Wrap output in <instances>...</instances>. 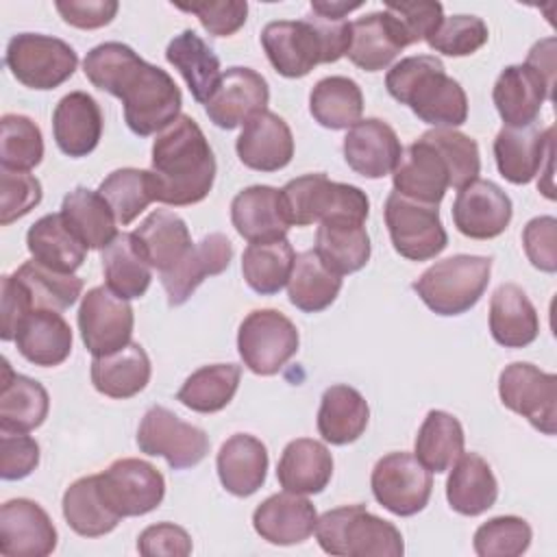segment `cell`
<instances>
[{
	"label": "cell",
	"mask_w": 557,
	"mask_h": 557,
	"mask_svg": "<svg viewBox=\"0 0 557 557\" xmlns=\"http://www.w3.org/2000/svg\"><path fill=\"white\" fill-rule=\"evenodd\" d=\"M242 379V366L237 363H213L191 372L181 385L176 400L198 413H215L224 409Z\"/></svg>",
	"instance_id": "obj_48"
},
{
	"label": "cell",
	"mask_w": 557,
	"mask_h": 557,
	"mask_svg": "<svg viewBox=\"0 0 557 557\" xmlns=\"http://www.w3.org/2000/svg\"><path fill=\"white\" fill-rule=\"evenodd\" d=\"M4 63L24 87L46 91L59 87L76 72L78 57L74 48L59 37L20 33L7 44Z\"/></svg>",
	"instance_id": "obj_8"
},
{
	"label": "cell",
	"mask_w": 557,
	"mask_h": 557,
	"mask_svg": "<svg viewBox=\"0 0 557 557\" xmlns=\"http://www.w3.org/2000/svg\"><path fill=\"white\" fill-rule=\"evenodd\" d=\"M394 191L426 205H440L450 187V172L442 152L422 135L413 141L392 172Z\"/></svg>",
	"instance_id": "obj_23"
},
{
	"label": "cell",
	"mask_w": 557,
	"mask_h": 557,
	"mask_svg": "<svg viewBox=\"0 0 557 557\" xmlns=\"http://www.w3.org/2000/svg\"><path fill=\"white\" fill-rule=\"evenodd\" d=\"M350 22L315 13L278 20L261 30V46L272 67L287 78L307 76L318 63H335L350 48Z\"/></svg>",
	"instance_id": "obj_3"
},
{
	"label": "cell",
	"mask_w": 557,
	"mask_h": 557,
	"mask_svg": "<svg viewBox=\"0 0 557 557\" xmlns=\"http://www.w3.org/2000/svg\"><path fill=\"white\" fill-rule=\"evenodd\" d=\"M39 466V444L26 433L0 431V476L20 481Z\"/></svg>",
	"instance_id": "obj_58"
},
{
	"label": "cell",
	"mask_w": 557,
	"mask_h": 557,
	"mask_svg": "<svg viewBox=\"0 0 557 557\" xmlns=\"http://www.w3.org/2000/svg\"><path fill=\"white\" fill-rule=\"evenodd\" d=\"M165 59L185 78L196 102H207L222 76L213 48L191 28L178 33L165 48Z\"/></svg>",
	"instance_id": "obj_39"
},
{
	"label": "cell",
	"mask_w": 557,
	"mask_h": 557,
	"mask_svg": "<svg viewBox=\"0 0 557 557\" xmlns=\"http://www.w3.org/2000/svg\"><path fill=\"white\" fill-rule=\"evenodd\" d=\"M154 200L172 207L207 198L215 181V157L202 128L189 115H178L152 141Z\"/></svg>",
	"instance_id": "obj_2"
},
{
	"label": "cell",
	"mask_w": 557,
	"mask_h": 557,
	"mask_svg": "<svg viewBox=\"0 0 557 557\" xmlns=\"http://www.w3.org/2000/svg\"><path fill=\"white\" fill-rule=\"evenodd\" d=\"M490 33L476 15H450L440 22L433 35L426 39L431 50L446 57H468L485 46Z\"/></svg>",
	"instance_id": "obj_54"
},
{
	"label": "cell",
	"mask_w": 557,
	"mask_h": 557,
	"mask_svg": "<svg viewBox=\"0 0 557 557\" xmlns=\"http://www.w3.org/2000/svg\"><path fill=\"white\" fill-rule=\"evenodd\" d=\"M533 531L518 516H496L474 531V553L479 557H518L531 546Z\"/></svg>",
	"instance_id": "obj_52"
},
{
	"label": "cell",
	"mask_w": 557,
	"mask_h": 557,
	"mask_svg": "<svg viewBox=\"0 0 557 557\" xmlns=\"http://www.w3.org/2000/svg\"><path fill=\"white\" fill-rule=\"evenodd\" d=\"M453 222L470 239L498 237L511 222V198L492 181L476 178L457 191Z\"/></svg>",
	"instance_id": "obj_17"
},
{
	"label": "cell",
	"mask_w": 557,
	"mask_h": 557,
	"mask_svg": "<svg viewBox=\"0 0 557 557\" xmlns=\"http://www.w3.org/2000/svg\"><path fill=\"white\" fill-rule=\"evenodd\" d=\"M339 289L342 276L329 270L315 250L296 255L287 281V296L296 309L305 313H318L333 305Z\"/></svg>",
	"instance_id": "obj_41"
},
{
	"label": "cell",
	"mask_w": 557,
	"mask_h": 557,
	"mask_svg": "<svg viewBox=\"0 0 557 557\" xmlns=\"http://www.w3.org/2000/svg\"><path fill=\"white\" fill-rule=\"evenodd\" d=\"M231 222L248 244L285 237L289 222L281 205V189L270 185L242 189L231 202Z\"/></svg>",
	"instance_id": "obj_27"
},
{
	"label": "cell",
	"mask_w": 557,
	"mask_h": 557,
	"mask_svg": "<svg viewBox=\"0 0 557 557\" xmlns=\"http://www.w3.org/2000/svg\"><path fill=\"white\" fill-rule=\"evenodd\" d=\"M446 481V500L461 516H481L498 498V483L490 463L476 453H463Z\"/></svg>",
	"instance_id": "obj_35"
},
{
	"label": "cell",
	"mask_w": 557,
	"mask_h": 557,
	"mask_svg": "<svg viewBox=\"0 0 557 557\" xmlns=\"http://www.w3.org/2000/svg\"><path fill=\"white\" fill-rule=\"evenodd\" d=\"M13 276L28 289L35 309L63 311L72 307L83 292V281L78 276L50 270L35 259L24 261Z\"/></svg>",
	"instance_id": "obj_50"
},
{
	"label": "cell",
	"mask_w": 557,
	"mask_h": 557,
	"mask_svg": "<svg viewBox=\"0 0 557 557\" xmlns=\"http://www.w3.org/2000/svg\"><path fill=\"white\" fill-rule=\"evenodd\" d=\"M233 259V244L222 233H209L198 244H194L185 257L161 272V285L168 294V305L178 307L191 298L196 287L207 278L222 274Z\"/></svg>",
	"instance_id": "obj_22"
},
{
	"label": "cell",
	"mask_w": 557,
	"mask_h": 557,
	"mask_svg": "<svg viewBox=\"0 0 557 557\" xmlns=\"http://www.w3.org/2000/svg\"><path fill=\"white\" fill-rule=\"evenodd\" d=\"M368 420L370 407L355 387L337 383L324 389L318 409V433L324 442L350 444L363 435Z\"/></svg>",
	"instance_id": "obj_36"
},
{
	"label": "cell",
	"mask_w": 557,
	"mask_h": 557,
	"mask_svg": "<svg viewBox=\"0 0 557 557\" xmlns=\"http://www.w3.org/2000/svg\"><path fill=\"white\" fill-rule=\"evenodd\" d=\"M20 355L41 368L63 363L72 352V329L54 309H33L20 324L15 339Z\"/></svg>",
	"instance_id": "obj_29"
},
{
	"label": "cell",
	"mask_w": 557,
	"mask_h": 557,
	"mask_svg": "<svg viewBox=\"0 0 557 557\" xmlns=\"http://www.w3.org/2000/svg\"><path fill=\"white\" fill-rule=\"evenodd\" d=\"M141 453L163 457L172 470L198 466L209 453V437L200 426L183 422L168 407H150L137 429Z\"/></svg>",
	"instance_id": "obj_11"
},
{
	"label": "cell",
	"mask_w": 557,
	"mask_h": 557,
	"mask_svg": "<svg viewBox=\"0 0 557 557\" xmlns=\"http://www.w3.org/2000/svg\"><path fill=\"white\" fill-rule=\"evenodd\" d=\"M557 220L540 215L527 222L522 231V246L533 268L553 274L557 270Z\"/></svg>",
	"instance_id": "obj_59"
},
{
	"label": "cell",
	"mask_w": 557,
	"mask_h": 557,
	"mask_svg": "<svg viewBox=\"0 0 557 557\" xmlns=\"http://www.w3.org/2000/svg\"><path fill=\"white\" fill-rule=\"evenodd\" d=\"M400 157L403 146L396 131L379 117L359 120L344 137V159L348 168L363 178L392 174Z\"/></svg>",
	"instance_id": "obj_21"
},
{
	"label": "cell",
	"mask_w": 557,
	"mask_h": 557,
	"mask_svg": "<svg viewBox=\"0 0 557 557\" xmlns=\"http://www.w3.org/2000/svg\"><path fill=\"white\" fill-rule=\"evenodd\" d=\"M294 259L296 252L287 237L248 244L242 255L244 281L252 292L261 296L278 294L289 281Z\"/></svg>",
	"instance_id": "obj_45"
},
{
	"label": "cell",
	"mask_w": 557,
	"mask_h": 557,
	"mask_svg": "<svg viewBox=\"0 0 557 557\" xmlns=\"http://www.w3.org/2000/svg\"><path fill=\"white\" fill-rule=\"evenodd\" d=\"M54 7L65 24L83 30L107 26L120 9L115 0H59Z\"/></svg>",
	"instance_id": "obj_62"
},
{
	"label": "cell",
	"mask_w": 557,
	"mask_h": 557,
	"mask_svg": "<svg viewBox=\"0 0 557 557\" xmlns=\"http://www.w3.org/2000/svg\"><path fill=\"white\" fill-rule=\"evenodd\" d=\"M67 228L89 250H104L117 235V220L107 200L87 187L72 189L59 211Z\"/></svg>",
	"instance_id": "obj_38"
},
{
	"label": "cell",
	"mask_w": 557,
	"mask_h": 557,
	"mask_svg": "<svg viewBox=\"0 0 557 557\" xmlns=\"http://www.w3.org/2000/svg\"><path fill=\"white\" fill-rule=\"evenodd\" d=\"M385 11L396 20L405 46L429 39L444 20V7L440 2H387Z\"/></svg>",
	"instance_id": "obj_56"
},
{
	"label": "cell",
	"mask_w": 557,
	"mask_h": 557,
	"mask_svg": "<svg viewBox=\"0 0 557 557\" xmlns=\"http://www.w3.org/2000/svg\"><path fill=\"white\" fill-rule=\"evenodd\" d=\"M385 87L394 100L435 128H455L468 120L463 87L446 74L444 63L433 54L400 59L387 72Z\"/></svg>",
	"instance_id": "obj_4"
},
{
	"label": "cell",
	"mask_w": 557,
	"mask_h": 557,
	"mask_svg": "<svg viewBox=\"0 0 557 557\" xmlns=\"http://www.w3.org/2000/svg\"><path fill=\"white\" fill-rule=\"evenodd\" d=\"M350 48L346 54L366 72L385 70L405 48L403 33L387 11H374L359 17L350 24Z\"/></svg>",
	"instance_id": "obj_33"
},
{
	"label": "cell",
	"mask_w": 557,
	"mask_h": 557,
	"mask_svg": "<svg viewBox=\"0 0 557 557\" xmlns=\"http://www.w3.org/2000/svg\"><path fill=\"white\" fill-rule=\"evenodd\" d=\"M61 507L70 529L83 537L107 535L120 522V516L113 513L100 496L98 474L76 479L65 490Z\"/></svg>",
	"instance_id": "obj_46"
},
{
	"label": "cell",
	"mask_w": 557,
	"mask_h": 557,
	"mask_svg": "<svg viewBox=\"0 0 557 557\" xmlns=\"http://www.w3.org/2000/svg\"><path fill=\"white\" fill-rule=\"evenodd\" d=\"M318 513L302 494L281 492L268 496L252 513V527L261 540L276 546L305 542L315 531Z\"/></svg>",
	"instance_id": "obj_25"
},
{
	"label": "cell",
	"mask_w": 557,
	"mask_h": 557,
	"mask_svg": "<svg viewBox=\"0 0 557 557\" xmlns=\"http://www.w3.org/2000/svg\"><path fill=\"white\" fill-rule=\"evenodd\" d=\"M137 550L144 557H187L191 553V537L174 522H157L139 533Z\"/></svg>",
	"instance_id": "obj_60"
},
{
	"label": "cell",
	"mask_w": 557,
	"mask_h": 557,
	"mask_svg": "<svg viewBox=\"0 0 557 557\" xmlns=\"http://www.w3.org/2000/svg\"><path fill=\"white\" fill-rule=\"evenodd\" d=\"M57 546V529L41 505L13 498L0 507V553L4 557H46Z\"/></svg>",
	"instance_id": "obj_18"
},
{
	"label": "cell",
	"mask_w": 557,
	"mask_h": 557,
	"mask_svg": "<svg viewBox=\"0 0 557 557\" xmlns=\"http://www.w3.org/2000/svg\"><path fill=\"white\" fill-rule=\"evenodd\" d=\"M361 2H320V0H313L311 2V13L315 15H322V17H329V20H344L350 11L359 9Z\"/></svg>",
	"instance_id": "obj_64"
},
{
	"label": "cell",
	"mask_w": 557,
	"mask_h": 557,
	"mask_svg": "<svg viewBox=\"0 0 557 557\" xmlns=\"http://www.w3.org/2000/svg\"><path fill=\"white\" fill-rule=\"evenodd\" d=\"M296 324L276 309L250 311L237 331V350L244 366L259 374H276L298 350Z\"/></svg>",
	"instance_id": "obj_9"
},
{
	"label": "cell",
	"mask_w": 557,
	"mask_h": 557,
	"mask_svg": "<svg viewBox=\"0 0 557 557\" xmlns=\"http://www.w3.org/2000/svg\"><path fill=\"white\" fill-rule=\"evenodd\" d=\"M383 213L392 246L400 257L409 261H429L446 248L448 235L442 226L437 205L418 202L392 191Z\"/></svg>",
	"instance_id": "obj_10"
},
{
	"label": "cell",
	"mask_w": 557,
	"mask_h": 557,
	"mask_svg": "<svg viewBox=\"0 0 557 557\" xmlns=\"http://www.w3.org/2000/svg\"><path fill=\"white\" fill-rule=\"evenodd\" d=\"M41 202L37 176L20 170L0 168V224L9 226Z\"/></svg>",
	"instance_id": "obj_55"
},
{
	"label": "cell",
	"mask_w": 557,
	"mask_h": 557,
	"mask_svg": "<svg viewBox=\"0 0 557 557\" xmlns=\"http://www.w3.org/2000/svg\"><path fill=\"white\" fill-rule=\"evenodd\" d=\"M235 150L246 168L276 172L294 157V135L281 115L265 109L244 124Z\"/></svg>",
	"instance_id": "obj_24"
},
{
	"label": "cell",
	"mask_w": 557,
	"mask_h": 557,
	"mask_svg": "<svg viewBox=\"0 0 557 557\" xmlns=\"http://www.w3.org/2000/svg\"><path fill=\"white\" fill-rule=\"evenodd\" d=\"M553 98V85L529 63L507 65L492 89L494 107L505 126L535 124L542 102Z\"/></svg>",
	"instance_id": "obj_20"
},
{
	"label": "cell",
	"mask_w": 557,
	"mask_h": 557,
	"mask_svg": "<svg viewBox=\"0 0 557 557\" xmlns=\"http://www.w3.org/2000/svg\"><path fill=\"white\" fill-rule=\"evenodd\" d=\"M98 194L111 207L117 224L126 226L154 200L152 172L137 168L113 170L100 183Z\"/></svg>",
	"instance_id": "obj_49"
},
{
	"label": "cell",
	"mask_w": 557,
	"mask_h": 557,
	"mask_svg": "<svg viewBox=\"0 0 557 557\" xmlns=\"http://www.w3.org/2000/svg\"><path fill=\"white\" fill-rule=\"evenodd\" d=\"M333 476V457L329 448L311 437L292 440L278 459L276 479L285 492L320 494Z\"/></svg>",
	"instance_id": "obj_32"
},
{
	"label": "cell",
	"mask_w": 557,
	"mask_h": 557,
	"mask_svg": "<svg viewBox=\"0 0 557 557\" xmlns=\"http://www.w3.org/2000/svg\"><path fill=\"white\" fill-rule=\"evenodd\" d=\"M463 426L442 409H431L416 435L413 455L429 472H446L463 455Z\"/></svg>",
	"instance_id": "obj_42"
},
{
	"label": "cell",
	"mask_w": 557,
	"mask_h": 557,
	"mask_svg": "<svg viewBox=\"0 0 557 557\" xmlns=\"http://www.w3.org/2000/svg\"><path fill=\"white\" fill-rule=\"evenodd\" d=\"M98 490L107 507L120 518L144 516L165 496L163 474L148 461L124 457L98 474Z\"/></svg>",
	"instance_id": "obj_13"
},
{
	"label": "cell",
	"mask_w": 557,
	"mask_h": 557,
	"mask_svg": "<svg viewBox=\"0 0 557 557\" xmlns=\"http://www.w3.org/2000/svg\"><path fill=\"white\" fill-rule=\"evenodd\" d=\"M0 313H2V329H0V337L4 342L15 339V333L22 324V320L35 309L28 289L13 276V274H4L0 281Z\"/></svg>",
	"instance_id": "obj_61"
},
{
	"label": "cell",
	"mask_w": 557,
	"mask_h": 557,
	"mask_svg": "<svg viewBox=\"0 0 557 557\" xmlns=\"http://www.w3.org/2000/svg\"><path fill=\"white\" fill-rule=\"evenodd\" d=\"M422 135L442 152L450 172V187L461 189L463 185L479 178L481 159L479 146L472 137L455 128H431Z\"/></svg>",
	"instance_id": "obj_53"
},
{
	"label": "cell",
	"mask_w": 557,
	"mask_h": 557,
	"mask_svg": "<svg viewBox=\"0 0 557 557\" xmlns=\"http://www.w3.org/2000/svg\"><path fill=\"white\" fill-rule=\"evenodd\" d=\"M490 333L505 348H524L537 339L540 318L520 285L503 283L492 294Z\"/></svg>",
	"instance_id": "obj_31"
},
{
	"label": "cell",
	"mask_w": 557,
	"mask_h": 557,
	"mask_svg": "<svg viewBox=\"0 0 557 557\" xmlns=\"http://www.w3.org/2000/svg\"><path fill=\"white\" fill-rule=\"evenodd\" d=\"M315 537L324 553L339 557H400L405 553L400 531L363 505H344L322 513L315 522Z\"/></svg>",
	"instance_id": "obj_6"
},
{
	"label": "cell",
	"mask_w": 557,
	"mask_h": 557,
	"mask_svg": "<svg viewBox=\"0 0 557 557\" xmlns=\"http://www.w3.org/2000/svg\"><path fill=\"white\" fill-rule=\"evenodd\" d=\"M500 403L544 435L557 431V376L529 361L509 363L498 376Z\"/></svg>",
	"instance_id": "obj_12"
},
{
	"label": "cell",
	"mask_w": 557,
	"mask_h": 557,
	"mask_svg": "<svg viewBox=\"0 0 557 557\" xmlns=\"http://www.w3.org/2000/svg\"><path fill=\"white\" fill-rule=\"evenodd\" d=\"M0 168L28 172L41 163L44 137L30 117L7 113L0 120Z\"/></svg>",
	"instance_id": "obj_51"
},
{
	"label": "cell",
	"mask_w": 557,
	"mask_h": 557,
	"mask_svg": "<svg viewBox=\"0 0 557 557\" xmlns=\"http://www.w3.org/2000/svg\"><path fill=\"white\" fill-rule=\"evenodd\" d=\"M26 248L35 261L65 274H74L87 252L81 239L67 228L61 213L39 218L26 233Z\"/></svg>",
	"instance_id": "obj_40"
},
{
	"label": "cell",
	"mask_w": 557,
	"mask_h": 557,
	"mask_svg": "<svg viewBox=\"0 0 557 557\" xmlns=\"http://www.w3.org/2000/svg\"><path fill=\"white\" fill-rule=\"evenodd\" d=\"M281 205L289 226H309L313 222L366 224L370 213V200L363 189L329 181L322 172L292 178L281 189Z\"/></svg>",
	"instance_id": "obj_5"
},
{
	"label": "cell",
	"mask_w": 557,
	"mask_h": 557,
	"mask_svg": "<svg viewBox=\"0 0 557 557\" xmlns=\"http://www.w3.org/2000/svg\"><path fill=\"white\" fill-rule=\"evenodd\" d=\"M133 239L150 268H157L159 272L174 268L194 246L187 224L170 209H154L148 213L133 231Z\"/></svg>",
	"instance_id": "obj_34"
},
{
	"label": "cell",
	"mask_w": 557,
	"mask_h": 557,
	"mask_svg": "<svg viewBox=\"0 0 557 557\" xmlns=\"http://www.w3.org/2000/svg\"><path fill=\"white\" fill-rule=\"evenodd\" d=\"M83 72L94 87L122 100L126 126L139 137L161 133L181 115L183 96L174 78L122 41L91 48Z\"/></svg>",
	"instance_id": "obj_1"
},
{
	"label": "cell",
	"mask_w": 557,
	"mask_h": 557,
	"mask_svg": "<svg viewBox=\"0 0 557 557\" xmlns=\"http://www.w3.org/2000/svg\"><path fill=\"white\" fill-rule=\"evenodd\" d=\"M50 409L46 387L24 374L13 372L7 357H2L0 376V431L28 433L44 424Z\"/></svg>",
	"instance_id": "obj_28"
},
{
	"label": "cell",
	"mask_w": 557,
	"mask_h": 557,
	"mask_svg": "<svg viewBox=\"0 0 557 557\" xmlns=\"http://www.w3.org/2000/svg\"><path fill=\"white\" fill-rule=\"evenodd\" d=\"M52 135L59 150L67 157H87L96 150L102 135V111L85 91L63 96L52 113Z\"/></svg>",
	"instance_id": "obj_26"
},
{
	"label": "cell",
	"mask_w": 557,
	"mask_h": 557,
	"mask_svg": "<svg viewBox=\"0 0 557 557\" xmlns=\"http://www.w3.org/2000/svg\"><path fill=\"white\" fill-rule=\"evenodd\" d=\"M150 381V359L146 350L131 342L124 348L94 357L91 361V383L109 398H133Z\"/></svg>",
	"instance_id": "obj_37"
},
{
	"label": "cell",
	"mask_w": 557,
	"mask_h": 557,
	"mask_svg": "<svg viewBox=\"0 0 557 557\" xmlns=\"http://www.w3.org/2000/svg\"><path fill=\"white\" fill-rule=\"evenodd\" d=\"M270 89L265 78L250 67H228L222 72L211 98L205 102L209 120L218 128H237L252 115L265 111Z\"/></svg>",
	"instance_id": "obj_16"
},
{
	"label": "cell",
	"mask_w": 557,
	"mask_h": 557,
	"mask_svg": "<svg viewBox=\"0 0 557 557\" xmlns=\"http://www.w3.org/2000/svg\"><path fill=\"white\" fill-rule=\"evenodd\" d=\"M102 270L107 287L124 300L141 298L152 281L150 263L139 252L133 233H117L102 250Z\"/></svg>",
	"instance_id": "obj_43"
},
{
	"label": "cell",
	"mask_w": 557,
	"mask_h": 557,
	"mask_svg": "<svg viewBox=\"0 0 557 557\" xmlns=\"http://www.w3.org/2000/svg\"><path fill=\"white\" fill-rule=\"evenodd\" d=\"M492 259L481 255H453L426 268L413 283V292L437 315L470 311L487 289Z\"/></svg>",
	"instance_id": "obj_7"
},
{
	"label": "cell",
	"mask_w": 557,
	"mask_h": 557,
	"mask_svg": "<svg viewBox=\"0 0 557 557\" xmlns=\"http://www.w3.org/2000/svg\"><path fill=\"white\" fill-rule=\"evenodd\" d=\"M313 250L335 274H352L359 272L370 259V235L363 224H320Z\"/></svg>",
	"instance_id": "obj_47"
},
{
	"label": "cell",
	"mask_w": 557,
	"mask_h": 557,
	"mask_svg": "<svg viewBox=\"0 0 557 557\" xmlns=\"http://www.w3.org/2000/svg\"><path fill=\"white\" fill-rule=\"evenodd\" d=\"M220 483L233 496L255 494L268 474V448L261 440L248 433L231 435L215 459Z\"/></svg>",
	"instance_id": "obj_30"
},
{
	"label": "cell",
	"mask_w": 557,
	"mask_h": 557,
	"mask_svg": "<svg viewBox=\"0 0 557 557\" xmlns=\"http://www.w3.org/2000/svg\"><path fill=\"white\" fill-rule=\"evenodd\" d=\"M372 494L394 516H413L431 498V472L411 453H389L381 457L370 476Z\"/></svg>",
	"instance_id": "obj_14"
},
{
	"label": "cell",
	"mask_w": 557,
	"mask_h": 557,
	"mask_svg": "<svg viewBox=\"0 0 557 557\" xmlns=\"http://www.w3.org/2000/svg\"><path fill=\"white\" fill-rule=\"evenodd\" d=\"M185 13H194L202 28L213 37H228L237 33L248 15V4L242 0L224 2H196V4H176Z\"/></svg>",
	"instance_id": "obj_57"
},
{
	"label": "cell",
	"mask_w": 557,
	"mask_h": 557,
	"mask_svg": "<svg viewBox=\"0 0 557 557\" xmlns=\"http://www.w3.org/2000/svg\"><path fill=\"white\" fill-rule=\"evenodd\" d=\"M555 126L535 124L511 128L503 126L494 139V159L503 178L513 185H527L542 174V163L555 148Z\"/></svg>",
	"instance_id": "obj_19"
},
{
	"label": "cell",
	"mask_w": 557,
	"mask_h": 557,
	"mask_svg": "<svg viewBox=\"0 0 557 557\" xmlns=\"http://www.w3.org/2000/svg\"><path fill=\"white\" fill-rule=\"evenodd\" d=\"M133 307L107 285L89 289L78 307V331L85 348L94 357L115 352L131 344Z\"/></svg>",
	"instance_id": "obj_15"
},
{
	"label": "cell",
	"mask_w": 557,
	"mask_h": 557,
	"mask_svg": "<svg viewBox=\"0 0 557 557\" xmlns=\"http://www.w3.org/2000/svg\"><path fill=\"white\" fill-rule=\"evenodd\" d=\"M524 63H529L531 67H535V70L555 87V39H553V37L537 41V44L529 50Z\"/></svg>",
	"instance_id": "obj_63"
},
{
	"label": "cell",
	"mask_w": 557,
	"mask_h": 557,
	"mask_svg": "<svg viewBox=\"0 0 557 557\" xmlns=\"http://www.w3.org/2000/svg\"><path fill=\"white\" fill-rule=\"evenodd\" d=\"M309 111L324 128H350L363 113L361 87L348 76L320 78L309 94Z\"/></svg>",
	"instance_id": "obj_44"
}]
</instances>
